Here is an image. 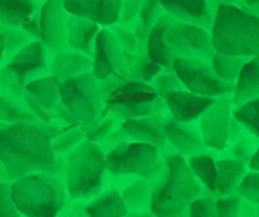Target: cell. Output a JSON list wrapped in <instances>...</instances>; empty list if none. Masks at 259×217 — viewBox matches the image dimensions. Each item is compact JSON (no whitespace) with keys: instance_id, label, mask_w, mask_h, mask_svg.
<instances>
[{"instance_id":"cell-35","label":"cell","mask_w":259,"mask_h":217,"mask_svg":"<svg viewBox=\"0 0 259 217\" xmlns=\"http://www.w3.org/2000/svg\"><path fill=\"white\" fill-rule=\"evenodd\" d=\"M152 86L157 90V93L161 95V98H164L166 95L171 93V91H177V90H185L183 86L182 79L177 76L173 69H164L162 73L152 81Z\"/></svg>"},{"instance_id":"cell-7","label":"cell","mask_w":259,"mask_h":217,"mask_svg":"<svg viewBox=\"0 0 259 217\" xmlns=\"http://www.w3.org/2000/svg\"><path fill=\"white\" fill-rule=\"evenodd\" d=\"M61 103L74 121V124H81V126H89L99 121L102 111L106 108L99 79L94 76V73L62 81Z\"/></svg>"},{"instance_id":"cell-42","label":"cell","mask_w":259,"mask_h":217,"mask_svg":"<svg viewBox=\"0 0 259 217\" xmlns=\"http://www.w3.org/2000/svg\"><path fill=\"white\" fill-rule=\"evenodd\" d=\"M256 150H257V147H254L252 141L249 138H240L232 148H230V155H232L230 158H237V160H242L249 166L250 158L254 157Z\"/></svg>"},{"instance_id":"cell-39","label":"cell","mask_w":259,"mask_h":217,"mask_svg":"<svg viewBox=\"0 0 259 217\" xmlns=\"http://www.w3.org/2000/svg\"><path fill=\"white\" fill-rule=\"evenodd\" d=\"M242 198L240 197H223L216 200V217H240Z\"/></svg>"},{"instance_id":"cell-47","label":"cell","mask_w":259,"mask_h":217,"mask_svg":"<svg viewBox=\"0 0 259 217\" xmlns=\"http://www.w3.org/2000/svg\"><path fill=\"white\" fill-rule=\"evenodd\" d=\"M244 7H247L250 11L259 9V0H244Z\"/></svg>"},{"instance_id":"cell-21","label":"cell","mask_w":259,"mask_h":217,"mask_svg":"<svg viewBox=\"0 0 259 217\" xmlns=\"http://www.w3.org/2000/svg\"><path fill=\"white\" fill-rule=\"evenodd\" d=\"M102 26L90 19L78 18V16H71L68 19V45L74 52L85 53L94 59V50L95 41Z\"/></svg>"},{"instance_id":"cell-51","label":"cell","mask_w":259,"mask_h":217,"mask_svg":"<svg viewBox=\"0 0 259 217\" xmlns=\"http://www.w3.org/2000/svg\"><path fill=\"white\" fill-rule=\"evenodd\" d=\"M256 14H257V16H259V9H257V11H256Z\"/></svg>"},{"instance_id":"cell-27","label":"cell","mask_w":259,"mask_h":217,"mask_svg":"<svg viewBox=\"0 0 259 217\" xmlns=\"http://www.w3.org/2000/svg\"><path fill=\"white\" fill-rule=\"evenodd\" d=\"M87 217H126L128 205L118 191H107L87 205Z\"/></svg>"},{"instance_id":"cell-32","label":"cell","mask_w":259,"mask_h":217,"mask_svg":"<svg viewBox=\"0 0 259 217\" xmlns=\"http://www.w3.org/2000/svg\"><path fill=\"white\" fill-rule=\"evenodd\" d=\"M152 191L154 186L150 185V181H144L142 179V181H137L132 186H128L121 195H123V200L128 205V208H133V212L139 214V212H142L150 203Z\"/></svg>"},{"instance_id":"cell-12","label":"cell","mask_w":259,"mask_h":217,"mask_svg":"<svg viewBox=\"0 0 259 217\" xmlns=\"http://www.w3.org/2000/svg\"><path fill=\"white\" fill-rule=\"evenodd\" d=\"M233 102L227 97H220L199 119L202 140L207 148L223 152L230 143V131L233 121Z\"/></svg>"},{"instance_id":"cell-44","label":"cell","mask_w":259,"mask_h":217,"mask_svg":"<svg viewBox=\"0 0 259 217\" xmlns=\"http://www.w3.org/2000/svg\"><path fill=\"white\" fill-rule=\"evenodd\" d=\"M114 30H111L112 33H114V36L118 38L119 41V45L123 47L124 52H135V45H137V35H135V31H130L126 30V26H121L119 24V28H116V26H112Z\"/></svg>"},{"instance_id":"cell-23","label":"cell","mask_w":259,"mask_h":217,"mask_svg":"<svg viewBox=\"0 0 259 217\" xmlns=\"http://www.w3.org/2000/svg\"><path fill=\"white\" fill-rule=\"evenodd\" d=\"M94 73V59L80 52H57L50 59V74L61 81Z\"/></svg>"},{"instance_id":"cell-22","label":"cell","mask_w":259,"mask_h":217,"mask_svg":"<svg viewBox=\"0 0 259 217\" xmlns=\"http://www.w3.org/2000/svg\"><path fill=\"white\" fill-rule=\"evenodd\" d=\"M175 21L177 19L166 12V14L156 23V26H154L152 31H150L147 41H145V43H147V48H145L147 56L154 62H157L159 66H162L164 69H173L175 59H177L173 50L169 48L168 41H166V33H168L169 26L175 23Z\"/></svg>"},{"instance_id":"cell-16","label":"cell","mask_w":259,"mask_h":217,"mask_svg":"<svg viewBox=\"0 0 259 217\" xmlns=\"http://www.w3.org/2000/svg\"><path fill=\"white\" fill-rule=\"evenodd\" d=\"M71 16L90 19L102 28H112L119 23L123 0H62Z\"/></svg>"},{"instance_id":"cell-11","label":"cell","mask_w":259,"mask_h":217,"mask_svg":"<svg viewBox=\"0 0 259 217\" xmlns=\"http://www.w3.org/2000/svg\"><path fill=\"white\" fill-rule=\"evenodd\" d=\"M166 41L177 59L183 57V59L211 62L212 56L216 53L209 30L182 23L178 19L169 26L168 33H166Z\"/></svg>"},{"instance_id":"cell-17","label":"cell","mask_w":259,"mask_h":217,"mask_svg":"<svg viewBox=\"0 0 259 217\" xmlns=\"http://www.w3.org/2000/svg\"><path fill=\"white\" fill-rule=\"evenodd\" d=\"M164 131L168 141L180 155L194 157L204 153V150H206V143L200 135L199 121L197 123H180L173 118L166 119Z\"/></svg>"},{"instance_id":"cell-4","label":"cell","mask_w":259,"mask_h":217,"mask_svg":"<svg viewBox=\"0 0 259 217\" xmlns=\"http://www.w3.org/2000/svg\"><path fill=\"white\" fill-rule=\"evenodd\" d=\"M11 195L23 215L57 217L66 203L68 188L56 174L35 173L12 181Z\"/></svg>"},{"instance_id":"cell-31","label":"cell","mask_w":259,"mask_h":217,"mask_svg":"<svg viewBox=\"0 0 259 217\" xmlns=\"http://www.w3.org/2000/svg\"><path fill=\"white\" fill-rule=\"evenodd\" d=\"M31 36L21 28L2 26V66L7 64L24 45L30 43Z\"/></svg>"},{"instance_id":"cell-38","label":"cell","mask_w":259,"mask_h":217,"mask_svg":"<svg viewBox=\"0 0 259 217\" xmlns=\"http://www.w3.org/2000/svg\"><path fill=\"white\" fill-rule=\"evenodd\" d=\"M162 71H164L162 66L154 62L149 56H145L144 59H140L139 66H137V74H139L137 81H144V83H150V85H152V81L159 76Z\"/></svg>"},{"instance_id":"cell-3","label":"cell","mask_w":259,"mask_h":217,"mask_svg":"<svg viewBox=\"0 0 259 217\" xmlns=\"http://www.w3.org/2000/svg\"><path fill=\"white\" fill-rule=\"evenodd\" d=\"M218 53L232 57H259V16L242 6H220L211 28Z\"/></svg>"},{"instance_id":"cell-10","label":"cell","mask_w":259,"mask_h":217,"mask_svg":"<svg viewBox=\"0 0 259 217\" xmlns=\"http://www.w3.org/2000/svg\"><path fill=\"white\" fill-rule=\"evenodd\" d=\"M173 71L182 79L185 90H189L195 95H200V97L220 98L235 91L233 83H227L218 78V74L214 73L209 61L178 57V59H175Z\"/></svg>"},{"instance_id":"cell-37","label":"cell","mask_w":259,"mask_h":217,"mask_svg":"<svg viewBox=\"0 0 259 217\" xmlns=\"http://www.w3.org/2000/svg\"><path fill=\"white\" fill-rule=\"evenodd\" d=\"M87 133L83 129H71V131H64L61 133L59 136L52 138L54 143V150L56 152H66L69 148H76L81 141H85Z\"/></svg>"},{"instance_id":"cell-24","label":"cell","mask_w":259,"mask_h":217,"mask_svg":"<svg viewBox=\"0 0 259 217\" xmlns=\"http://www.w3.org/2000/svg\"><path fill=\"white\" fill-rule=\"evenodd\" d=\"M259 98V57L249 59L242 69L239 79L235 83L232 102L233 105H242L245 102Z\"/></svg>"},{"instance_id":"cell-13","label":"cell","mask_w":259,"mask_h":217,"mask_svg":"<svg viewBox=\"0 0 259 217\" xmlns=\"http://www.w3.org/2000/svg\"><path fill=\"white\" fill-rule=\"evenodd\" d=\"M61 79L49 74V76L28 83L21 98L24 100L26 107L36 116V119L52 123L56 118H61L59 112H57V107L61 103Z\"/></svg>"},{"instance_id":"cell-9","label":"cell","mask_w":259,"mask_h":217,"mask_svg":"<svg viewBox=\"0 0 259 217\" xmlns=\"http://www.w3.org/2000/svg\"><path fill=\"white\" fill-rule=\"evenodd\" d=\"M107 173L114 176H128V174H149L159 173L162 168L159 164V148L150 143L140 141H123L107 152Z\"/></svg>"},{"instance_id":"cell-49","label":"cell","mask_w":259,"mask_h":217,"mask_svg":"<svg viewBox=\"0 0 259 217\" xmlns=\"http://www.w3.org/2000/svg\"><path fill=\"white\" fill-rule=\"evenodd\" d=\"M35 2H36V4H38V6L41 7V6H44V4H45V2H47V0H35Z\"/></svg>"},{"instance_id":"cell-25","label":"cell","mask_w":259,"mask_h":217,"mask_svg":"<svg viewBox=\"0 0 259 217\" xmlns=\"http://www.w3.org/2000/svg\"><path fill=\"white\" fill-rule=\"evenodd\" d=\"M40 9L35 0H0L2 26L23 28Z\"/></svg>"},{"instance_id":"cell-36","label":"cell","mask_w":259,"mask_h":217,"mask_svg":"<svg viewBox=\"0 0 259 217\" xmlns=\"http://www.w3.org/2000/svg\"><path fill=\"white\" fill-rule=\"evenodd\" d=\"M237 195L247 202L259 205V173L257 171H249L242 183L237 188Z\"/></svg>"},{"instance_id":"cell-20","label":"cell","mask_w":259,"mask_h":217,"mask_svg":"<svg viewBox=\"0 0 259 217\" xmlns=\"http://www.w3.org/2000/svg\"><path fill=\"white\" fill-rule=\"evenodd\" d=\"M164 123L166 119L156 112V114L145 116V118L124 121V123H121V129L133 141L150 143L162 150L166 147V141H168V136H166L164 131Z\"/></svg>"},{"instance_id":"cell-28","label":"cell","mask_w":259,"mask_h":217,"mask_svg":"<svg viewBox=\"0 0 259 217\" xmlns=\"http://www.w3.org/2000/svg\"><path fill=\"white\" fill-rule=\"evenodd\" d=\"M218 158L207 155V153H200V155L189 157V166L194 171L195 178L204 183V186L211 191H218V166H216Z\"/></svg>"},{"instance_id":"cell-14","label":"cell","mask_w":259,"mask_h":217,"mask_svg":"<svg viewBox=\"0 0 259 217\" xmlns=\"http://www.w3.org/2000/svg\"><path fill=\"white\" fill-rule=\"evenodd\" d=\"M68 19L62 0H47L40 9V40L50 52H64L68 45Z\"/></svg>"},{"instance_id":"cell-18","label":"cell","mask_w":259,"mask_h":217,"mask_svg":"<svg viewBox=\"0 0 259 217\" xmlns=\"http://www.w3.org/2000/svg\"><path fill=\"white\" fill-rule=\"evenodd\" d=\"M162 100L173 119L180 123H195L214 103L216 98L200 97L189 90H177L168 93Z\"/></svg>"},{"instance_id":"cell-45","label":"cell","mask_w":259,"mask_h":217,"mask_svg":"<svg viewBox=\"0 0 259 217\" xmlns=\"http://www.w3.org/2000/svg\"><path fill=\"white\" fill-rule=\"evenodd\" d=\"M207 2L216 11L220 6H240V4H244V0H207Z\"/></svg>"},{"instance_id":"cell-48","label":"cell","mask_w":259,"mask_h":217,"mask_svg":"<svg viewBox=\"0 0 259 217\" xmlns=\"http://www.w3.org/2000/svg\"><path fill=\"white\" fill-rule=\"evenodd\" d=\"M126 217H154V215H150V214H128Z\"/></svg>"},{"instance_id":"cell-30","label":"cell","mask_w":259,"mask_h":217,"mask_svg":"<svg viewBox=\"0 0 259 217\" xmlns=\"http://www.w3.org/2000/svg\"><path fill=\"white\" fill-rule=\"evenodd\" d=\"M247 61H249L247 57H232V56H225V53L216 52L211 59V66H212V69H214V73L218 74L220 79L235 85L242 69H244V66L247 64Z\"/></svg>"},{"instance_id":"cell-46","label":"cell","mask_w":259,"mask_h":217,"mask_svg":"<svg viewBox=\"0 0 259 217\" xmlns=\"http://www.w3.org/2000/svg\"><path fill=\"white\" fill-rule=\"evenodd\" d=\"M249 169L257 171L259 173V145H257V150H256V153H254V157L250 158V162H249Z\"/></svg>"},{"instance_id":"cell-33","label":"cell","mask_w":259,"mask_h":217,"mask_svg":"<svg viewBox=\"0 0 259 217\" xmlns=\"http://www.w3.org/2000/svg\"><path fill=\"white\" fill-rule=\"evenodd\" d=\"M233 119L240 124L245 131L259 138V98L245 102L233 108Z\"/></svg>"},{"instance_id":"cell-43","label":"cell","mask_w":259,"mask_h":217,"mask_svg":"<svg viewBox=\"0 0 259 217\" xmlns=\"http://www.w3.org/2000/svg\"><path fill=\"white\" fill-rule=\"evenodd\" d=\"M145 0H123V7H121V18L119 24L121 26H128L133 21L139 18V12L144 6Z\"/></svg>"},{"instance_id":"cell-2","label":"cell","mask_w":259,"mask_h":217,"mask_svg":"<svg viewBox=\"0 0 259 217\" xmlns=\"http://www.w3.org/2000/svg\"><path fill=\"white\" fill-rule=\"evenodd\" d=\"M200 188L189 162L180 153L166 158V171L154 186L150 210L154 217H189L190 205L200 198Z\"/></svg>"},{"instance_id":"cell-1","label":"cell","mask_w":259,"mask_h":217,"mask_svg":"<svg viewBox=\"0 0 259 217\" xmlns=\"http://www.w3.org/2000/svg\"><path fill=\"white\" fill-rule=\"evenodd\" d=\"M52 136L36 123L4 124L0 128V157L7 178L16 181L35 173L57 174V162Z\"/></svg>"},{"instance_id":"cell-6","label":"cell","mask_w":259,"mask_h":217,"mask_svg":"<svg viewBox=\"0 0 259 217\" xmlns=\"http://www.w3.org/2000/svg\"><path fill=\"white\" fill-rule=\"evenodd\" d=\"M47 47L41 40H31L2 66V91L9 90L12 97H23L26 85L38 78L49 76L50 61Z\"/></svg>"},{"instance_id":"cell-8","label":"cell","mask_w":259,"mask_h":217,"mask_svg":"<svg viewBox=\"0 0 259 217\" xmlns=\"http://www.w3.org/2000/svg\"><path fill=\"white\" fill-rule=\"evenodd\" d=\"M162 103L164 100L150 83L130 79L109 95V98L106 100V112H111L124 123L130 119L156 114Z\"/></svg>"},{"instance_id":"cell-15","label":"cell","mask_w":259,"mask_h":217,"mask_svg":"<svg viewBox=\"0 0 259 217\" xmlns=\"http://www.w3.org/2000/svg\"><path fill=\"white\" fill-rule=\"evenodd\" d=\"M128 66L126 52L119 45L109 28H102L95 41L94 50V76L99 81L114 76V74L124 73Z\"/></svg>"},{"instance_id":"cell-5","label":"cell","mask_w":259,"mask_h":217,"mask_svg":"<svg viewBox=\"0 0 259 217\" xmlns=\"http://www.w3.org/2000/svg\"><path fill=\"white\" fill-rule=\"evenodd\" d=\"M106 153L92 140H85L66 157L64 173L68 197L85 200L97 195L107 171Z\"/></svg>"},{"instance_id":"cell-50","label":"cell","mask_w":259,"mask_h":217,"mask_svg":"<svg viewBox=\"0 0 259 217\" xmlns=\"http://www.w3.org/2000/svg\"><path fill=\"white\" fill-rule=\"evenodd\" d=\"M257 217H259V205H257Z\"/></svg>"},{"instance_id":"cell-19","label":"cell","mask_w":259,"mask_h":217,"mask_svg":"<svg viewBox=\"0 0 259 217\" xmlns=\"http://www.w3.org/2000/svg\"><path fill=\"white\" fill-rule=\"evenodd\" d=\"M161 6L175 19L211 31L214 9L207 0H161Z\"/></svg>"},{"instance_id":"cell-40","label":"cell","mask_w":259,"mask_h":217,"mask_svg":"<svg viewBox=\"0 0 259 217\" xmlns=\"http://www.w3.org/2000/svg\"><path fill=\"white\" fill-rule=\"evenodd\" d=\"M0 217H21L19 208L11 195V186L6 181L0 185Z\"/></svg>"},{"instance_id":"cell-26","label":"cell","mask_w":259,"mask_h":217,"mask_svg":"<svg viewBox=\"0 0 259 217\" xmlns=\"http://www.w3.org/2000/svg\"><path fill=\"white\" fill-rule=\"evenodd\" d=\"M218 193L221 197H230L235 193L242 179L247 174V164L237 158H218Z\"/></svg>"},{"instance_id":"cell-29","label":"cell","mask_w":259,"mask_h":217,"mask_svg":"<svg viewBox=\"0 0 259 217\" xmlns=\"http://www.w3.org/2000/svg\"><path fill=\"white\" fill-rule=\"evenodd\" d=\"M164 14L166 12L161 6V0H145L140 12H139V18H137V24H135L137 38L147 41L152 28L156 26V23Z\"/></svg>"},{"instance_id":"cell-41","label":"cell","mask_w":259,"mask_h":217,"mask_svg":"<svg viewBox=\"0 0 259 217\" xmlns=\"http://www.w3.org/2000/svg\"><path fill=\"white\" fill-rule=\"evenodd\" d=\"M189 217H216V200L200 197L190 205Z\"/></svg>"},{"instance_id":"cell-34","label":"cell","mask_w":259,"mask_h":217,"mask_svg":"<svg viewBox=\"0 0 259 217\" xmlns=\"http://www.w3.org/2000/svg\"><path fill=\"white\" fill-rule=\"evenodd\" d=\"M36 116L30 108H24L19 102L6 95H2V123L4 124H16V123H35Z\"/></svg>"}]
</instances>
